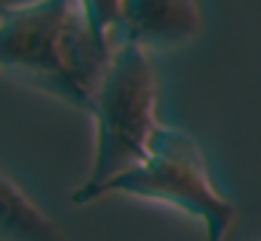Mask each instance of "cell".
Returning <instances> with one entry per match:
<instances>
[{
  "mask_svg": "<svg viewBox=\"0 0 261 241\" xmlns=\"http://www.w3.org/2000/svg\"><path fill=\"white\" fill-rule=\"evenodd\" d=\"M76 3H79L90 31L101 42L113 45L115 28H118V20H121V0H76Z\"/></svg>",
  "mask_w": 261,
  "mask_h": 241,
  "instance_id": "cell-6",
  "label": "cell"
},
{
  "mask_svg": "<svg viewBox=\"0 0 261 241\" xmlns=\"http://www.w3.org/2000/svg\"><path fill=\"white\" fill-rule=\"evenodd\" d=\"M158 82L149 50L132 42H113L107 73L98 84L90 104L93 163L85 182L76 185L70 202L90 205L115 177L143 163L154 129L160 126L154 115Z\"/></svg>",
  "mask_w": 261,
  "mask_h": 241,
  "instance_id": "cell-2",
  "label": "cell"
},
{
  "mask_svg": "<svg viewBox=\"0 0 261 241\" xmlns=\"http://www.w3.org/2000/svg\"><path fill=\"white\" fill-rule=\"evenodd\" d=\"M202 31L199 0H121V20L113 42H132L143 50L174 48Z\"/></svg>",
  "mask_w": 261,
  "mask_h": 241,
  "instance_id": "cell-4",
  "label": "cell"
},
{
  "mask_svg": "<svg viewBox=\"0 0 261 241\" xmlns=\"http://www.w3.org/2000/svg\"><path fill=\"white\" fill-rule=\"evenodd\" d=\"M107 194L174 205L202 224L205 241H225L236 222V205L214 188L197 140L182 129L163 123L154 129L143 163L115 177L98 199Z\"/></svg>",
  "mask_w": 261,
  "mask_h": 241,
  "instance_id": "cell-3",
  "label": "cell"
},
{
  "mask_svg": "<svg viewBox=\"0 0 261 241\" xmlns=\"http://www.w3.org/2000/svg\"><path fill=\"white\" fill-rule=\"evenodd\" d=\"M110 56L76 0L0 3V70L62 104L90 110Z\"/></svg>",
  "mask_w": 261,
  "mask_h": 241,
  "instance_id": "cell-1",
  "label": "cell"
},
{
  "mask_svg": "<svg viewBox=\"0 0 261 241\" xmlns=\"http://www.w3.org/2000/svg\"><path fill=\"white\" fill-rule=\"evenodd\" d=\"M0 241H68L57 222L0 168Z\"/></svg>",
  "mask_w": 261,
  "mask_h": 241,
  "instance_id": "cell-5",
  "label": "cell"
}]
</instances>
